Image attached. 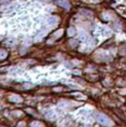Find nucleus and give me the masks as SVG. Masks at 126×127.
<instances>
[{"instance_id": "nucleus-23", "label": "nucleus", "mask_w": 126, "mask_h": 127, "mask_svg": "<svg viewBox=\"0 0 126 127\" xmlns=\"http://www.w3.org/2000/svg\"><path fill=\"white\" fill-rule=\"evenodd\" d=\"M0 108H2V105H1V103H0Z\"/></svg>"}, {"instance_id": "nucleus-7", "label": "nucleus", "mask_w": 126, "mask_h": 127, "mask_svg": "<svg viewBox=\"0 0 126 127\" xmlns=\"http://www.w3.org/2000/svg\"><path fill=\"white\" fill-rule=\"evenodd\" d=\"M78 39H79V41H87V39H88V37H87L86 32L85 31H80L79 32V36H78Z\"/></svg>"}, {"instance_id": "nucleus-21", "label": "nucleus", "mask_w": 126, "mask_h": 127, "mask_svg": "<svg viewBox=\"0 0 126 127\" xmlns=\"http://www.w3.org/2000/svg\"><path fill=\"white\" fill-rule=\"evenodd\" d=\"M62 90V88L60 87H56V88H54V92H60Z\"/></svg>"}, {"instance_id": "nucleus-10", "label": "nucleus", "mask_w": 126, "mask_h": 127, "mask_svg": "<svg viewBox=\"0 0 126 127\" xmlns=\"http://www.w3.org/2000/svg\"><path fill=\"white\" fill-rule=\"evenodd\" d=\"M76 35V28L75 27H70V28L68 29V36H75Z\"/></svg>"}, {"instance_id": "nucleus-4", "label": "nucleus", "mask_w": 126, "mask_h": 127, "mask_svg": "<svg viewBox=\"0 0 126 127\" xmlns=\"http://www.w3.org/2000/svg\"><path fill=\"white\" fill-rule=\"evenodd\" d=\"M45 118L48 119V121H54V119H56V113L54 110H49L48 113H46Z\"/></svg>"}, {"instance_id": "nucleus-11", "label": "nucleus", "mask_w": 126, "mask_h": 127, "mask_svg": "<svg viewBox=\"0 0 126 127\" xmlns=\"http://www.w3.org/2000/svg\"><path fill=\"white\" fill-rule=\"evenodd\" d=\"M69 44H70V46L73 47V48H76V47L79 45V41H78V40H75V39H71Z\"/></svg>"}, {"instance_id": "nucleus-22", "label": "nucleus", "mask_w": 126, "mask_h": 127, "mask_svg": "<svg viewBox=\"0 0 126 127\" xmlns=\"http://www.w3.org/2000/svg\"><path fill=\"white\" fill-rule=\"evenodd\" d=\"M74 74H75V75H79L80 74V71H79V70H74Z\"/></svg>"}, {"instance_id": "nucleus-3", "label": "nucleus", "mask_w": 126, "mask_h": 127, "mask_svg": "<svg viewBox=\"0 0 126 127\" xmlns=\"http://www.w3.org/2000/svg\"><path fill=\"white\" fill-rule=\"evenodd\" d=\"M97 31H99V33L103 36H107V37L111 36V30L107 28H104V27H99V28L97 29Z\"/></svg>"}, {"instance_id": "nucleus-12", "label": "nucleus", "mask_w": 126, "mask_h": 127, "mask_svg": "<svg viewBox=\"0 0 126 127\" xmlns=\"http://www.w3.org/2000/svg\"><path fill=\"white\" fill-rule=\"evenodd\" d=\"M87 42H88V45H91V46H94V45L97 44V40H96L95 38H89V39H87Z\"/></svg>"}, {"instance_id": "nucleus-19", "label": "nucleus", "mask_w": 126, "mask_h": 127, "mask_svg": "<svg viewBox=\"0 0 126 127\" xmlns=\"http://www.w3.org/2000/svg\"><path fill=\"white\" fill-rule=\"evenodd\" d=\"M31 126H42V124L37 123V122H36V123H32V124H31Z\"/></svg>"}, {"instance_id": "nucleus-15", "label": "nucleus", "mask_w": 126, "mask_h": 127, "mask_svg": "<svg viewBox=\"0 0 126 127\" xmlns=\"http://www.w3.org/2000/svg\"><path fill=\"white\" fill-rule=\"evenodd\" d=\"M62 33H63V29H59L58 31H56V33L54 35V37H55V38H58V37H60V36H62Z\"/></svg>"}, {"instance_id": "nucleus-8", "label": "nucleus", "mask_w": 126, "mask_h": 127, "mask_svg": "<svg viewBox=\"0 0 126 127\" xmlns=\"http://www.w3.org/2000/svg\"><path fill=\"white\" fill-rule=\"evenodd\" d=\"M57 21H58L57 17H49L48 19H47V22H48L50 26H55V25H57Z\"/></svg>"}, {"instance_id": "nucleus-17", "label": "nucleus", "mask_w": 126, "mask_h": 127, "mask_svg": "<svg viewBox=\"0 0 126 127\" xmlns=\"http://www.w3.org/2000/svg\"><path fill=\"white\" fill-rule=\"evenodd\" d=\"M12 115L13 116H20V115H21V112H20V110H16V112H12Z\"/></svg>"}, {"instance_id": "nucleus-18", "label": "nucleus", "mask_w": 126, "mask_h": 127, "mask_svg": "<svg viewBox=\"0 0 126 127\" xmlns=\"http://www.w3.org/2000/svg\"><path fill=\"white\" fill-rule=\"evenodd\" d=\"M25 87H26V88H31V87H32V84H30V83L25 84Z\"/></svg>"}, {"instance_id": "nucleus-6", "label": "nucleus", "mask_w": 126, "mask_h": 127, "mask_svg": "<svg viewBox=\"0 0 126 127\" xmlns=\"http://www.w3.org/2000/svg\"><path fill=\"white\" fill-rule=\"evenodd\" d=\"M79 12L82 13L83 16H85V17H89V18L93 17V12H92V11H89V10H87V9H80Z\"/></svg>"}, {"instance_id": "nucleus-14", "label": "nucleus", "mask_w": 126, "mask_h": 127, "mask_svg": "<svg viewBox=\"0 0 126 127\" xmlns=\"http://www.w3.org/2000/svg\"><path fill=\"white\" fill-rule=\"evenodd\" d=\"M78 114L79 115H82V116H85V115H87V114H89V112L87 109H80L79 112H78Z\"/></svg>"}, {"instance_id": "nucleus-16", "label": "nucleus", "mask_w": 126, "mask_h": 127, "mask_svg": "<svg viewBox=\"0 0 126 127\" xmlns=\"http://www.w3.org/2000/svg\"><path fill=\"white\" fill-rule=\"evenodd\" d=\"M65 67H67V68H73L74 65H73L71 63H65Z\"/></svg>"}, {"instance_id": "nucleus-9", "label": "nucleus", "mask_w": 126, "mask_h": 127, "mask_svg": "<svg viewBox=\"0 0 126 127\" xmlns=\"http://www.w3.org/2000/svg\"><path fill=\"white\" fill-rule=\"evenodd\" d=\"M17 6H19V4H18V2H13V3L8 4V6L6 7V10L7 11H11V10H13V9L17 8Z\"/></svg>"}, {"instance_id": "nucleus-1", "label": "nucleus", "mask_w": 126, "mask_h": 127, "mask_svg": "<svg viewBox=\"0 0 126 127\" xmlns=\"http://www.w3.org/2000/svg\"><path fill=\"white\" fill-rule=\"evenodd\" d=\"M97 121H98V123L102 124V125H105V126H107V125H108V126H109V125H112L111 119H109L107 116L103 115V114L97 115Z\"/></svg>"}, {"instance_id": "nucleus-2", "label": "nucleus", "mask_w": 126, "mask_h": 127, "mask_svg": "<svg viewBox=\"0 0 126 127\" xmlns=\"http://www.w3.org/2000/svg\"><path fill=\"white\" fill-rule=\"evenodd\" d=\"M54 2L64 9H67V10L69 9V2L67 1V0H54Z\"/></svg>"}, {"instance_id": "nucleus-5", "label": "nucleus", "mask_w": 126, "mask_h": 127, "mask_svg": "<svg viewBox=\"0 0 126 127\" xmlns=\"http://www.w3.org/2000/svg\"><path fill=\"white\" fill-rule=\"evenodd\" d=\"M9 100L13 101V103H20V101L22 100V98L20 96H18V95H11V96L9 97Z\"/></svg>"}, {"instance_id": "nucleus-20", "label": "nucleus", "mask_w": 126, "mask_h": 127, "mask_svg": "<svg viewBox=\"0 0 126 127\" xmlns=\"http://www.w3.org/2000/svg\"><path fill=\"white\" fill-rule=\"evenodd\" d=\"M27 113H29V114H35V113H33V110L30 109V108H27Z\"/></svg>"}, {"instance_id": "nucleus-13", "label": "nucleus", "mask_w": 126, "mask_h": 127, "mask_svg": "<svg viewBox=\"0 0 126 127\" xmlns=\"http://www.w3.org/2000/svg\"><path fill=\"white\" fill-rule=\"evenodd\" d=\"M7 57V51L6 50H0V59H4Z\"/></svg>"}]
</instances>
